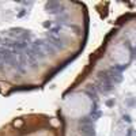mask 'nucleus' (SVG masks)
Wrapping results in <instances>:
<instances>
[{
	"label": "nucleus",
	"instance_id": "f257e3e1",
	"mask_svg": "<svg viewBox=\"0 0 136 136\" xmlns=\"http://www.w3.org/2000/svg\"><path fill=\"white\" fill-rule=\"evenodd\" d=\"M91 99L85 93H74L68 98H65L63 105V110L67 117L71 119H80L91 110Z\"/></svg>",
	"mask_w": 136,
	"mask_h": 136
},
{
	"label": "nucleus",
	"instance_id": "f03ea898",
	"mask_svg": "<svg viewBox=\"0 0 136 136\" xmlns=\"http://www.w3.org/2000/svg\"><path fill=\"white\" fill-rule=\"evenodd\" d=\"M128 51L125 49L124 46H117L114 49V52H113V59L116 60V61H119V63H125V61H128Z\"/></svg>",
	"mask_w": 136,
	"mask_h": 136
}]
</instances>
